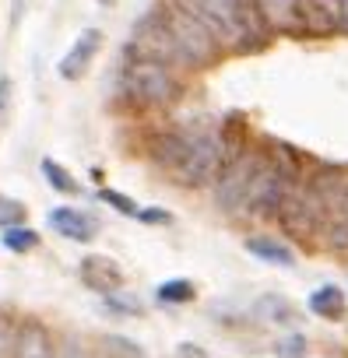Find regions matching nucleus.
<instances>
[{
  "label": "nucleus",
  "instance_id": "nucleus-1",
  "mask_svg": "<svg viewBox=\"0 0 348 358\" xmlns=\"http://www.w3.org/2000/svg\"><path fill=\"white\" fill-rule=\"evenodd\" d=\"M229 123L218 120H183L158 130L148 141L151 162L169 176V183H176L180 190H211L218 172L225 162L243 148Z\"/></svg>",
  "mask_w": 348,
  "mask_h": 358
},
{
  "label": "nucleus",
  "instance_id": "nucleus-2",
  "mask_svg": "<svg viewBox=\"0 0 348 358\" xmlns=\"http://www.w3.org/2000/svg\"><path fill=\"white\" fill-rule=\"evenodd\" d=\"M165 4L201 22L225 57H250L271 43L257 15V0H165Z\"/></svg>",
  "mask_w": 348,
  "mask_h": 358
},
{
  "label": "nucleus",
  "instance_id": "nucleus-3",
  "mask_svg": "<svg viewBox=\"0 0 348 358\" xmlns=\"http://www.w3.org/2000/svg\"><path fill=\"white\" fill-rule=\"evenodd\" d=\"M116 95L123 106H130L137 113L169 109L183 99V74L123 46L120 60H116Z\"/></svg>",
  "mask_w": 348,
  "mask_h": 358
},
{
  "label": "nucleus",
  "instance_id": "nucleus-4",
  "mask_svg": "<svg viewBox=\"0 0 348 358\" xmlns=\"http://www.w3.org/2000/svg\"><path fill=\"white\" fill-rule=\"evenodd\" d=\"M302 169H306V162L299 158L295 148L264 144V155H260V165H257V176L250 183V194H246L239 218L243 222H274Z\"/></svg>",
  "mask_w": 348,
  "mask_h": 358
},
{
  "label": "nucleus",
  "instance_id": "nucleus-5",
  "mask_svg": "<svg viewBox=\"0 0 348 358\" xmlns=\"http://www.w3.org/2000/svg\"><path fill=\"white\" fill-rule=\"evenodd\" d=\"M334 165H313L302 169L299 179L292 183L281 211H278V229L285 232V239L295 243H316L320 239V225H323V211H327V187H330Z\"/></svg>",
  "mask_w": 348,
  "mask_h": 358
},
{
  "label": "nucleus",
  "instance_id": "nucleus-6",
  "mask_svg": "<svg viewBox=\"0 0 348 358\" xmlns=\"http://www.w3.org/2000/svg\"><path fill=\"white\" fill-rule=\"evenodd\" d=\"M127 46H130L134 53L155 60V64L172 67L176 74H194L187 53L180 50L176 36H172V29H169V22H165V15H162V4H151L141 18H134L130 36H127Z\"/></svg>",
  "mask_w": 348,
  "mask_h": 358
},
{
  "label": "nucleus",
  "instance_id": "nucleus-7",
  "mask_svg": "<svg viewBox=\"0 0 348 358\" xmlns=\"http://www.w3.org/2000/svg\"><path fill=\"white\" fill-rule=\"evenodd\" d=\"M260 155H264V144H243L225 162V169L218 172V179L211 183V201H215L218 215H225V218H239L243 215V204H246L253 176H257Z\"/></svg>",
  "mask_w": 348,
  "mask_h": 358
},
{
  "label": "nucleus",
  "instance_id": "nucleus-8",
  "mask_svg": "<svg viewBox=\"0 0 348 358\" xmlns=\"http://www.w3.org/2000/svg\"><path fill=\"white\" fill-rule=\"evenodd\" d=\"M257 15L271 39H327V36H334L306 0H257Z\"/></svg>",
  "mask_w": 348,
  "mask_h": 358
},
{
  "label": "nucleus",
  "instance_id": "nucleus-9",
  "mask_svg": "<svg viewBox=\"0 0 348 358\" xmlns=\"http://www.w3.org/2000/svg\"><path fill=\"white\" fill-rule=\"evenodd\" d=\"M158 4H162V15H165L172 36H176L180 50H183L187 60H190V71H211L215 64L225 60L222 46L211 39V32H208L201 22H194L190 15H183L180 8H172V4H165V0H158Z\"/></svg>",
  "mask_w": 348,
  "mask_h": 358
},
{
  "label": "nucleus",
  "instance_id": "nucleus-10",
  "mask_svg": "<svg viewBox=\"0 0 348 358\" xmlns=\"http://www.w3.org/2000/svg\"><path fill=\"white\" fill-rule=\"evenodd\" d=\"M102 46H106V32L102 29H95V25H88V29H81L78 32V39L71 43V50L60 57V64H57V74L64 78V81H81L88 71H92V64H95V57L102 53Z\"/></svg>",
  "mask_w": 348,
  "mask_h": 358
},
{
  "label": "nucleus",
  "instance_id": "nucleus-11",
  "mask_svg": "<svg viewBox=\"0 0 348 358\" xmlns=\"http://www.w3.org/2000/svg\"><path fill=\"white\" fill-rule=\"evenodd\" d=\"M46 225H50L57 236L71 239V243H92V239L102 232V222H99L92 211H81V208H71V204L50 208Z\"/></svg>",
  "mask_w": 348,
  "mask_h": 358
},
{
  "label": "nucleus",
  "instance_id": "nucleus-12",
  "mask_svg": "<svg viewBox=\"0 0 348 358\" xmlns=\"http://www.w3.org/2000/svg\"><path fill=\"white\" fill-rule=\"evenodd\" d=\"M11 358H57V337L53 330L29 316L15 327V344H11Z\"/></svg>",
  "mask_w": 348,
  "mask_h": 358
},
{
  "label": "nucleus",
  "instance_id": "nucleus-13",
  "mask_svg": "<svg viewBox=\"0 0 348 358\" xmlns=\"http://www.w3.org/2000/svg\"><path fill=\"white\" fill-rule=\"evenodd\" d=\"M78 278L85 281V288H92L95 295H109V292H120L123 288V271H120V264L113 260V257H106V253H88V257H81V264H78Z\"/></svg>",
  "mask_w": 348,
  "mask_h": 358
},
{
  "label": "nucleus",
  "instance_id": "nucleus-14",
  "mask_svg": "<svg viewBox=\"0 0 348 358\" xmlns=\"http://www.w3.org/2000/svg\"><path fill=\"white\" fill-rule=\"evenodd\" d=\"M243 250L250 257H257L260 264H271V267H295L299 253L295 246L285 239V236H267V232H253L243 239Z\"/></svg>",
  "mask_w": 348,
  "mask_h": 358
},
{
  "label": "nucleus",
  "instance_id": "nucleus-15",
  "mask_svg": "<svg viewBox=\"0 0 348 358\" xmlns=\"http://www.w3.org/2000/svg\"><path fill=\"white\" fill-rule=\"evenodd\" d=\"M306 309H309L316 320H330V323H337V320H344V313H348V292L337 288V285H320V288L309 292Z\"/></svg>",
  "mask_w": 348,
  "mask_h": 358
},
{
  "label": "nucleus",
  "instance_id": "nucleus-16",
  "mask_svg": "<svg viewBox=\"0 0 348 358\" xmlns=\"http://www.w3.org/2000/svg\"><path fill=\"white\" fill-rule=\"evenodd\" d=\"M250 316L260 320V323H271V327H292V323L299 320L295 306H292L285 295H274V292L260 295V299L250 306Z\"/></svg>",
  "mask_w": 348,
  "mask_h": 358
},
{
  "label": "nucleus",
  "instance_id": "nucleus-17",
  "mask_svg": "<svg viewBox=\"0 0 348 358\" xmlns=\"http://www.w3.org/2000/svg\"><path fill=\"white\" fill-rule=\"evenodd\" d=\"M39 172H43L46 183H50V190H57V194H64V197H78V194H81V183L67 172V165H60L57 158H43V162H39Z\"/></svg>",
  "mask_w": 348,
  "mask_h": 358
},
{
  "label": "nucleus",
  "instance_id": "nucleus-18",
  "mask_svg": "<svg viewBox=\"0 0 348 358\" xmlns=\"http://www.w3.org/2000/svg\"><path fill=\"white\" fill-rule=\"evenodd\" d=\"M155 299L162 306H187V302L197 299V285L190 278H169V281H162L155 288Z\"/></svg>",
  "mask_w": 348,
  "mask_h": 358
},
{
  "label": "nucleus",
  "instance_id": "nucleus-19",
  "mask_svg": "<svg viewBox=\"0 0 348 358\" xmlns=\"http://www.w3.org/2000/svg\"><path fill=\"white\" fill-rule=\"evenodd\" d=\"M39 243H43V236L32 225H11L0 232V246L11 253H32V250H39Z\"/></svg>",
  "mask_w": 348,
  "mask_h": 358
},
{
  "label": "nucleus",
  "instance_id": "nucleus-20",
  "mask_svg": "<svg viewBox=\"0 0 348 358\" xmlns=\"http://www.w3.org/2000/svg\"><path fill=\"white\" fill-rule=\"evenodd\" d=\"M99 299H102V313H109V316H116V320H130V316L141 313V302H137L134 295H127V288L109 292V295H99Z\"/></svg>",
  "mask_w": 348,
  "mask_h": 358
},
{
  "label": "nucleus",
  "instance_id": "nucleus-21",
  "mask_svg": "<svg viewBox=\"0 0 348 358\" xmlns=\"http://www.w3.org/2000/svg\"><path fill=\"white\" fill-rule=\"evenodd\" d=\"M102 344H106L109 358H144V348L123 334H109V337H102Z\"/></svg>",
  "mask_w": 348,
  "mask_h": 358
},
{
  "label": "nucleus",
  "instance_id": "nucleus-22",
  "mask_svg": "<svg viewBox=\"0 0 348 358\" xmlns=\"http://www.w3.org/2000/svg\"><path fill=\"white\" fill-rule=\"evenodd\" d=\"M29 211L18 197H8V194H0V232L11 229V225H25Z\"/></svg>",
  "mask_w": 348,
  "mask_h": 358
},
{
  "label": "nucleus",
  "instance_id": "nucleus-23",
  "mask_svg": "<svg viewBox=\"0 0 348 358\" xmlns=\"http://www.w3.org/2000/svg\"><path fill=\"white\" fill-rule=\"evenodd\" d=\"M99 201L109 204V208H113L116 215H123V218H141V204L130 201V197L120 194V190H99Z\"/></svg>",
  "mask_w": 348,
  "mask_h": 358
},
{
  "label": "nucleus",
  "instance_id": "nucleus-24",
  "mask_svg": "<svg viewBox=\"0 0 348 358\" xmlns=\"http://www.w3.org/2000/svg\"><path fill=\"white\" fill-rule=\"evenodd\" d=\"M57 358H102V351L71 334V337H64V341L57 344Z\"/></svg>",
  "mask_w": 348,
  "mask_h": 358
},
{
  "label": "nucleus",
  "instance_id": "nucleus-25",
  "mask_svg": "<svg viewBox=\"0 0 348 358\" xmlns=\"http://www.w3.org/2000/svg\"><path fill=\"white\" fill-rule=\"evenodd\" d=\"M274 348H278V358H306V348L309 344H306L302 334H285Z\"/></svg>",
  "mask_w": 348,
  "mask_h": 358
},
{
  "label": "nucleus",
  "instance_id": "nucleus-26",
  "mask_svg": "<svg viewBox=\"0 0 348 358\" xmlns=\"http://www.w3.org/2000/svg\"><path fill=\"white\" fill-rule=\"evenodd\" d=\"M306 4L316 11V18L337 36V0H306Z\"/></svg>",
  "mask_w": 348,
  "mask_h": 358
},
{
  "label": "nucleus",
  "instance_id": "nucleus-27",
  "mask_svg": "<svg viewBox=\"0 0 348 358\" xmlns=\"http://www.w3.org/2000/svg\"><path fill=\"white\" fill-rule=\"evenodd\" d=\"M11 344H15V323L0 316V358H11Z\"/></svg>",
  "mask_w": 348,
  "mask_h": 358
},
{
  "label": "nucleus",
  "instance_id": "nucleus-28",
  "mask_svg": "<svg viewBox=\"0 0 348 358\" xmlns=\"http://www.w3.org/2000/svg\"><path fill=\"white\" fill-rule=\"evenodd\" d=\"M180 358H208L197 344H180Z\"/></svg>",
  "mask_w": 348,
  "mask_h": 358
},
{
  "label": "nucleus",
  "instance_id": "nucleus-29",
  "mask_svg": "<svg viewBox=\"0 0 348 358\" xmlns=\"http://www.w3.org/2000/svg\"><path fill=\"white\" fill-rule=\"evenodd\" d=\"M8 88H11L8 81H0V116H4V99H8Z\"/></svg>",
  "mask_w": 348,
  "mask_h": 358
},
{
  "label": "nucleus",
  "instance_id": "nucleus-30",
  "mask_svg": "<svg viewBox=\"0 0 348 358\" xmlns=\"http://www.w3.org/2000/svg\"><path fill=\"white\" fill-rule=\"evenodd\" d=\"M95 4H99V8H113V4H116V0H95Z\"/></svg>",
  "mask_w": 348,
  "mask_h": 358
}]
</instances>
